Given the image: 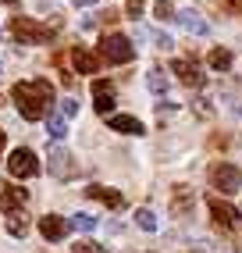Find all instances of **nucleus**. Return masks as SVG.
Segmentation results:
<instances>
[{"mask_svg": "<svg viewBox=\"0 0 242 253\" xmlns=\"http://www.w3.org/2000/svg\"><path fill=\"white\" fill-rule=\"evenodd\" d=\"M14 107L25 122H40V118L50 114V104H54V86L50 79H29V82H18L14 86Z\"/></svg>", "mask_w": 242, "mask_h": 253, "instance_id": "nucleus-1", "label": "nucleus"}, {"mask_svg": "<svg viewBox=\"0 0 242 253\" xmlns=\"http://www.w3.org/2000/svg\"><path fill=\"white\" fill-rule=\"evenodd\" d=\"M11 32H14V40H22V43H50L57 25H43L36 18H22L18 14V18L11 22Z\"/></svg>", "mask_w": 242, "mask_h": 253, "instance_id": "nucleus-2", "label": "nucleus"}, {"mask_svg": "<svg viewBox=\"0 0 242 253\" xmlns=\"http://www.w3.org/2000/svg\"><path fill=\"white\" fill-rule=\"evenodd\" d=\"M100 57L111 61V64H128L135 57V46L128 36H121V32H111V36L100 40Z\"/></svg>", "mask_w": 242, "mask_h": 253, "instance_id": "nucleus-3", "label": "nucleus"}, {"mask_svg": "<svg viewBox=\"0 0 242 253\" xmlns=\"http://www.w3.org/2000/svg\"><path fill=\"white\" fill-rule=\"evenodd\" d=\"M210 185L221 189L224 196H232L239 185H242V171H239L232 161H217V164H210Z\"/></svg>", "mask_w": 242, "mask_h": 253, "instance_id": "nucleus-4", "label": "nucleus"}, {"mask_svg": "<svg viewBox=\"0 0 242 253\" xmlns=\"http://www.w3.org/2000/svg\"><path fill=\"white\" fill-rule=\"evenodd\" d=\"M7 171L14 178H32V175H40V161H36V154H32L29 146H18L7 157Z\"/></svg>", "mask_w": 242, "mask_h": 253, "instance_id": "nucleus-5", "label": "nucleus"}, {"mask_svg": "<svg viewBox=\"0 0 242 253\" xmlns=\"http://www.w3.org/2000/svg\"><path fill=\"white\" fill-rule=\"evenodd\" d=\"M206 207H210L214 221H217L221 228H235V225H239V207H232L228 200H221V196H210V200H206Z\"/></svg>", "mask_w": 242, "mask_h": 253, "instance_id": "nucleus-6", "label": "nucleus"}, {"mask_svg": "<svg viewBox=\"0 0 242 253\" xmlns=\"http://www.w3.org/2000/svg\"><path fill=\"white\" fill-rule=\"evenodd\" d=\"M50 175L61 178V182L75 175V157L68 154L64 146H54V150H50Z\"/></svg>", "mask_w": 242, "mask_h": 253, "instance_id": "nucleus-7", "label": "nucleus"}, {"mask_svg": "<svg viewBox=\"0 0 242 253\" xmlns=\"http://www.w3.org/2000/svg\"><path fill=\"white\" fill-rule=\"evenodd\" d=\"M93 107H96V114H103V118L114 111V86H111L107 79H96V82H93Z\"/></svg>", "mask_w": 242, "mask_h": 253, "instance_id": "nucleus-8", "label": "nucleus"}, {"mask_svg": "<svg viewBox=\"0 0 242 253\" xmlns=\"http://www.w3.org/2000/svg\"><path fill=\"white\" fill-rule=\"evenodd\" d=\"M171 72H175L185 86H203V72H200V64L196 61H185V57H178V61H171Z\"/></svg>", "mask_w": 242, "mask_h": 253, "instance_id": "nucleus-9", "label": "nucleus"}, {"mask_svg": "<svg viewBox=\"0 0 242 253\" xmlns=\"http://www.w3.org/2000/svg\"><path fill=\"white\" fill-rule=\"evenodd\" d=\"M68 228H72V225H68L61 214H46V217H40V232H43V239H50V243L64 239Z\"/></svg>", "mask_w": 242, "mask_h": 253, "instance_id": "nucleus-10", "label": "nucleus"}, {"mask_svg": "<svg viewBox=\"0 0 242 253\" xmlns=\"http://www.w3.org/2000/svg\"><path fill=\"white\" fill-rule=\"evenodd\" d=\"M175 22H178L185 32H193V36H206V29H210V25H206V18H203L200 11H193V7H182Z\"/></svg>", "mask_w": 242, "mask_h": 253, "instance_id": "nucleus-11", "label": "nucleus"}, {"mask_svg": "<svg viewBox=\"0 0 242 253\" xmlns=\"http://www.w3.org/2000/svg\"><path fill=\"white\" fill-rule=\"evenodd\" d=\"M193 204H196V196L189 185H175V196H171V214L175 217H189L193 214Z\"/></svg>", "mask_w": 242, "mask_h": 253, "instance_id": "nucleus-12", "label": "nucleus"}, {"mask_svg": "<svg viewBox=\"0 0 242 253\" xmlns=\"http://www.w3.org/2000/svg\"><path fill=\"white\" fill-rule=\"evenodd\" d=\"M29 200V189H18V185H7L4 193H0V211L4 214H14V211H22V204Z\"/></svg>", "mask_w": 242, "mask_h": 253, "instance_id": "nucleus-13", "label": "nucleus"}, {"mask_svg": "<svg viewBox=\"0 0 242 253\" xmlns=\"http://www.w3.org/2000/svg\"><path fill=\"white\" fill-rule=\"evenodd\" d=\"M107 125L114 132H125V136H143V122H139V118H132V114H111Z\"/></svg>", "mask_w": 242, "mask_h": 253, "instance_id": "nucleus-14", "label": "nucleus"}, {"mask_svg": "<svg viewBox=\"0 0 242 253\" xmlns=\"http://www.w3.org/2000/svg\"><path fill=\"white\" fill-rule=\"evenodd\" d=\"M85 196H93V200H100V204H107V207H114V211L125 207V196H121L118 189H107V185H89Z\"/></svg>", "mask_w": 242, "mask_h": 253, "instance_id": "nucleus-15", "label": "nucleus"}, {"mask_svg": "<svg viewBox=\"0 0 242 253\" xmlns=\"http://www.w3.org/2000/svg\"><path fill=\"white\" fill-rule=\"evenodd\" d=\"M72 61H75V68H79L82 75H96V72H100V57L89 54L85 46H75V50H72Z\"/></svg>", "mask_w": 242, "mask_h": 253, "instance_id": "nucleus-16", "label": "nucleus"}, {"mask_svg": "<svg viewBox=\"0 0 242 253\" xmlns=\"http://www.w3.org/2000/svg\"><path fill=\"white\" fill-rule=\"evenodd\" d=\"M146 86H150V93L164 96V93H167V86H171V79L164 75V68H150V75H146Z\"/></svg>", "mask_w": 242, "mask_h": 253, "instance_id": "nucleus-17", "label": "nucleus"}, {"mask_svg": "<svg viewBox=\"0 0 242 253\" xmlns=\"http://www.w3.org/2000/svg\"><path fill=\"white\" fill-rule=\"evenodd\" d=\"M46 136H50V139H64V136H68V118L50 114V118H46Z\"/></svg>", "mask_w": 242, "mask_h": 253, "instance_id": "nucleus-18", "label": "nucleus"}, {"mask_svg": "<svg viewBox=\"0 0 242 253\" xmlns=\"http://www.w3.org/2000/svg\"><path fill=\"white\" fill-rule=\"evenodd\" d=\"M7 232L14 235V239H25V232H29V217H25L22 211H14V214L7 217Z\"/></svg>", "mask_w": 242, "mask_h": 253, "instance_id": "nucleus-19", "label": "nucleus"}, {"mask_svg": "<svg viewBox=\"0 0 242 253\" xmlns=\"http://www.w3.org/2000/svg\"><path fill=\"white\" fill-rule=\"evenodd\" d=\"M210 68H217V72H228V68H232V50H224V46L210 50Z\"/></svg>", "mask_w": 242, "mask_h": 253, "instance_id": "nucleus-20", "label": "nucleus"}, {"mask_svg": "<svg viewBox=\"0 0 242 253\" xmlns=\"http://www.w3.org/2000/svg\"><path fill=\"white\" fill-rule=\"evenodd\" d=\"M135 225H139L143 232H157V214H153L150 207H139L135 211Z\"/></svg>", "mask_w": 242, "mask_h": 253, "instance_id": "nucleus-21", "label": "nucleus"}, {"mask_svg": "<svg viewBox=\"0 0 242 253\" xmlns=\"http://www.w3.org/2000/svg\"><path fill=\"white\" fill-rule=\"evenodd\" d=\"M68 225H72V228H79V232H93V228L100 225V217H93V214H75Z\"/></svg>", "mask_w": 242, "mask_h": 253, "instance_id": "nucleus-22", "label": "nucleus"}, {"mask_svg": "<svg viewBox=\"0 0 242 253\" xmlns=\"http://www.w3.org/2000/svg\"><path fill=\"white\" fill-rule=\"evenodd\" d=\"M153 14H157L161 22H175V4H171V0H157V4H153Z\"/></svg>", "mask_w": 242, "mask_h": 253, "instance_id": "nucleus-23", "label": "nucleus"}, {"mask_svg": "<svg viewBox=\"0 0 242 253\" xmlns=\"http://www.w3.org/2000/svg\"><path fill=\"white\" fill-rule=\"evenodd\" d=\"M72 253H107V246H100V243H93V239H82V243L72 246Z\"/></svg>", "mask_w": 242, "mask_h": 253, "instance_id": "nucleus-24", "label": "nucleus"}, {"mask_svg": "<svg viewBox=\"0 0 242 253\" xmlns=\"http://www.w3.org/2000/svg\"><path fill=\"white\" fill-rule=\"evenodd\" d=\"M146 36L157 43L161 50H171V46H175V43H171V36H164V32H157V29H146Z\"/></svg>", "mask_w": 242, "mask_h": 253, "instance_id": "nucleus-25", "label": "nucleus"}, {"mask_svg": "<svg viewBox=\"0 0 242 253\" xmlns=\"http://www.w3.org/2000/svg\"><path fill=\"white\" fill-rule=\"evenodd\" d=\"M75 114H79V100H75V96L61 100V118H75Z\"/></svg>", "mask_w": 242, "mask_h": 253, "instance_id": "nucleus-26", "label": "nucleus"}, {"mask_svg": "<svg viewBox=\"0 0 242 253\" xmlns=\"http://www.w3.org/2000/svg\"><path fill=\"white\" fill-rule=\"evenodd\" d=\"M143 14V0H128V18H139Z\"/></svg>", "mask_w": 242, "mask_h": 253, "instance_id": "nucleus-27", "label": "nucleus"}, {"mask_svg": "<svg viewBox=\"0 0 242 253\" xmlns=\"http://www.w3.org/2000/svg\"><path fill=\"white\" fill-rule=\"evenodd\" d=\"M72 4H75V7H93L96 0H72Z\"/></svg>", "mask_w": 242, "mask_h": 253, "instance_id": "nucleus-28", "label": "nucleus"}, {"mask_svg": "<svg viewBox=\"0 0 242 253\" xmlns=\"http://www.w3.org/2000/svg\"><path fill=\"white\" fill-rule=\"evenodd\" d=\"M224 7H235V11H242V0H224Z\"/></svg>", "mask_w": 242, "mask_h": 253, "instance_id": "nucleus-29", "label": "nucleus"}, {"mask_svg": "<svg viewBox=\"0 0 242 253\" xmlns=\"http://www.w3.org/2000/svg\"><path fill=\"white\" fill-rule=\"evenodd\" d=\"M4 143H7V132H0V154H4Z\"/></svg>", "mask_w": 242, "mask_h": 253, "instance_id": "nucleus-30", "label": "nucleus"}, {"mask_svg": "<svg viewBox=\"0 0 242 253\" xmlns=\"http://www.w3.org/2000/svg\"><path fill=\"white\" fill-rule=\"evenodd\" d=\"M0 104H4V96H0Z\"/></svg>", "mask_w": 242, "mask_h": 253, "instance_id": "nucleus-31", "label": "nucleus"}, {"mask_svg": "<svg viewBox=\"0 0 242 253\" xmlns=\"http://www.w3.org/2000/svg\"><path fill=\"white\" fill-rule=\"evenodd\" d=\"M0 72H4V64H0Z\"/></svg>", "mask_w": 242, "mask_h": 253, "instance_id": "nucleus-32", "label": "nucleus"}, {"mask_svg": "<svg viewBox=\"0 0 242 253\" xmlns=\"http://www.w3.org/2000/svg\"><path fill=\"white\" fill-rule=\"evenodd\" d=\"M189 253H196V250H189Z\"/></svg>", "mask_w": 242, "mask_h": 253, "instance_id": "nucleus-33", "label": "nucleus"}]
</instances>
